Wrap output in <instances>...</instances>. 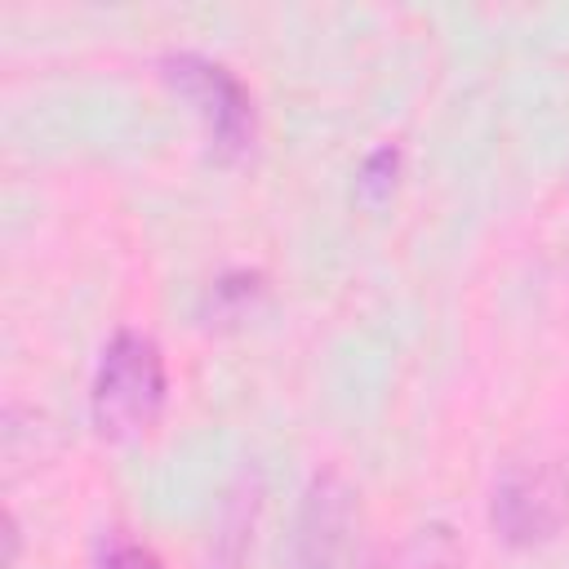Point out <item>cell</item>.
<instances>
[{
    "label": "cell",
    "mask_w": 569,
    "mask_h": 569,
    "mask_svg": "<svg viewBox=\"0 0 569 569\" xmlns=\"http://www.w3.org/2000/svg\"><path fill=\"white\" fill-rule=\"evenodd\" d=\"M293 569H365L360 516L338 480H320L298 516Z\"/></svg>",
    "instance_id": "obj_2"
},
{
    "label": "cell",
    "mask_w": 569,
    "mask_h": 569,
    "mask_svg": "<svg viewBox=\"0 0 569 569\" xmlns=\"http://www.w3.org/2000/svg\"><path fill=\"white\" fill-rule=\"evenodd\" d=\"M173 80L191 93V98H200L204 107V116H209V124H213V133L222 138V142H236L240 133H244V98H240V89L222 76V67H209V62H196V58H173Z\"/></svg>",
    "instance_id": "obj_4"
},
{
    "label": "cell",
    "mask_w": 569,
    "mask_h": 569,
    "mask_svg": "<svg viewBox=\"0 0 569 569\" xmlns=\"http://www.w3.org/2000/svg\"><path fill=\"white\" fill-rule=\"evenodd\" d=\"M164 400V369L147 338L120 333L93 378V418L107 436H138Z\"/></svg>",
    "instance_id": "obj_1"
},
{
    "label": "cell",
    "mask_w": 569,
    "mask_h": 569,
    "mask_svg": "<svg viewBox=\"0 0 569 569\" xmlns=\"http://www.w3.org/2000/svg\"><path fill=\"white\" fill-rule=\"evenodd\" d=\"M102 569H160V565H156L147 551H138V547H120Z\"/></svg>",
    "instance_id": "obj_5"
},
{
    "label": "cell",
    "mask_w": 569,
    "mask_h": 569,
    "mask_svg": "<svg viewBox=\"0 0 569 569\" xmlns=\"http://www.w3.org/2000/svg\"><path fill=\"white\" fill-rule=\"evenodd\" d=\"M560 489L547 471H529V476H511L502 489H498V520L511 538H538L547 533L556 520H560Z\"/></svg>",
    "instance_id": "obj_3"
}]
</instances>
